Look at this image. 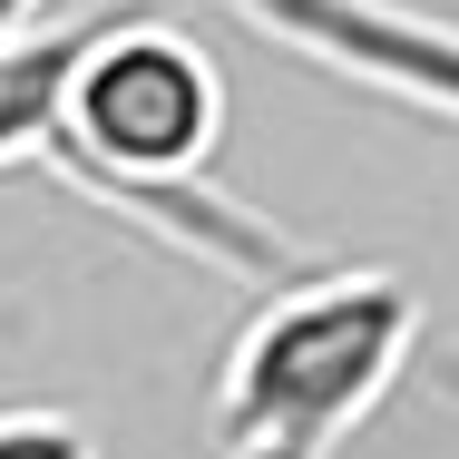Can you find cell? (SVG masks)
Wrapping results in <instances>:
<instances>
[{"label": "cell", "instance_id": "6da1fadb", "mask_svg": "<svg viewBox=\"0 0 459 459\" xmlns=\"http://www.w3.org/2000/svg\"><path fill=\"white\" fill-rule=\"evenodd\" d=\"M215 147H225V69L195 30H177V20H89L79 30L69 79H59L49 177L215 274L293 283L303 255L274 225L205 195Z\"/></svg>", "mask_w": 459, "mask_h": 459}, {"label": "cell", "instance_id": "7a4b0ae2", "mask_svg": "<svg viewBox=\"0 0 459 459\" xmlns=\"http://www.w3.org/2000/svg\"><path fill=\"white\" fill-rule=\"evenodd\" d=\"M420 293L401 274H303L264 293L215 371V450L225 459H333L401 371L420 362Z\"/></svg>", "mask_w": 459, "mask_h": 459}, {"label": "cell", "instance_id": "3957f363", "mask_svg": "<svg viewBox=\"0 0 459 459\" xmlns=\"http://www.w3.org/2000/svg\"><path fill=\"white\" fill-rule=\"evenodd\" d=\"M245 30H274L293 59L352 79V89L450 117L459 127V30L430 10H391V0H225Z\"/></svg>", "mask_w": 459, "mask_h": 459}, {"label": "cell", "instance_id": "277c9868", "mask_svg": "<svg viewBox=\"0 0 459 459\" xmlns=\"http://www.w3.org/2000/svg\"><path fill=\"white\" fill-rule=\"evenodd\" d=\"M89 30V20H79ZM79 30H39V20H0V167H49L59 137V79Z\"/></svg>", "mask_w": 459, "mask_h": 459}, {"label": "cell", "instance_id": "5b68a950", "mask_svg": "<svg viewBox=\"0 0 459 459\" xmlns=\"http://www.w3.org/2000/svg\"><path fill=\"white\" fill-rule=\"evenodd\" d=\"M215 459H225V450H215Z\"/></svg>", "mask_w": 459, "mask_h": 459}]
</instances>
